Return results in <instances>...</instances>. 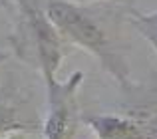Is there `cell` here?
I'll list each match as a JSON object with an SVG mask.
<instances>
[{
	"instance_id": "52a82bcc",
	"label": "cell",
	"mask_w": 157,
	"mask_h": 139,
	"mask_svg": "<svg viewBox=\"0 0 157 139\" xmlns=\"http://www.w3.org/2000/svg\"><path fill=\"white\" fill-rule=\"evenodd\" d=\"M72 2H115V4H127L129 0H72Z\"/></svg>"
},
{
	"instance_id": "277c9868",
	"label": "cell",
	"mask_w": 157,
	"mask_h": 139,
	"mask_svg": "<svg viewBox=\"0 0 157 139\" xmlns=\"http://www.w3.org/2000/svg\"><path fill=\"white\" fill-rule=\"evenodd\" d=\"M44 117L28 89L14 81L0 85V137L12 133H42Z\"/></svg>"
},
{
	"instance_id": "6da1fadb",
	"label": "cell",
	"mask_w": 157,
	"mask_h": 139,
	"mask_svg": "<svg viewBox=\"0 0 157 139\" xmlns=\"http://www.w3.org/2000/svg\"><path fill=\"white\" fill-rule=\"evenodd\" d=\"M46 10L70 46L92 54L123 89L133 88L123 32V24L129 22V6L121 10L115 2L46 0Z\"/></svg>"
},
{
	"instance_id": "8992f818",
	"label": "cell",
	"mask_w": 157,
	"mask_h": 139,
	"mask_svg": "<svg viewBox=\"0 0 157 139\" xmlns=\"http://www.w3.org/2000/svg\"><path fill=\"white\" fill-rule=\"evenodd\" d=\"M0 139H40L36 133H12V135L0 137Z\"/></svg>"
},
{
	"instance_id": "7a4b0ae2",
	"label": "cell",
	"mask_w": 157,
	"mask_h": 139,
	"mask_svg": "<svg viewBox=\"0 0 157 139\" xmlns=\"http://www.w3.org/2000/svg\"><path fill=\"white\" fill-rule=\"evenodd\" d=\"M12 16L10 46L20 62L36 68L44 81L56 80L72 46L58 32L40 0H4Z\"/></svg>"
},
{
	"instance_id": "3957f363",
	"label": "cell",
	"mask_w": 157,
	"mask_h": 139,
	"mask_svg": "<svg viewBox=\"0 0 157 139\" xmlns=\"http://www.w3.org/2000/svg\"><path fill=\"white\" fill-rule=\"evenodd\" d=\"M84 73L74 72L68 80H48L46 84V113H44L42 139H76L84 123L78 89Z\"/></svg>"
},
{
	"instance_id": "5b68a950",
	"label": "cell",
	"mask_w": 157,
	"mask_h": 139,
	"mask_svg": "<svg viewBox=\"0 0 157 139\" xmlns=\"http://www.w3.org/2000/svg\"><path fill=\"white\" fill-rule=\"evenodd\" d=\"M127 16H129V24L149 42V46L153 48L155 54H157V10L141 12L137 8L129 6Z\"/></svg>"
},
{
	"instance_id": "ba28073f",
	"label": "cell",
	"mask_w": 157,
	"mask_h": 139,
	"mask_svg": "<svg viewBox=\"0 0 157 139\" xmlns=\"http://www.w3.org/2000/svg\"><path fill=\"white\" fill-rule=\"evenodd\" d=\"M6 58H8V54H6V52H0V64H2Z\"/></svg>"
}]
</instances>
